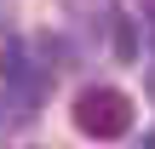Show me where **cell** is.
Segmentation results:
<instances>
[{
  "label": "cell",
  "instance_id": "1",
  "mask_svg": "<svg viewBox=\"0 0 155 149\" xmlns=\"http://www.w3.org/2000/svg\"><path fill=\"white\" fill-rule=\"evenodd\" d=\"M75 132L98 138V144H115L132 132V98L121 86H86L75 98Z\"/></svg>",
  "mask_w": 155,
  "mask_h": 149
},
{
  "label": "cell",
  "instance_id": "2",
  "mask_svg": "<svg viewBox=\"0 0 155 149\" xmlns=\"http://www.w3.org/2000/svg\"><path fill=\"white\" fill-rule=\"evenodd\" d=\"M115 57L132 63L138 57V34H132V17H115Z\"/></svg>",
  "mask_w": 155,
  "mask_h": 149
},
{
  "label": "cell",
  "instance_id": "4",
  "mask_svg": "<svg viewBox=\"0 0 155 149\" xmlns=\"http://www.w3.org/2000/svg\"><path fill=\"white\" fill-rule=\"evenodd\" d=\"M138 149H155V132H144V144H138Z\"/></svg>",
  "mask_w": 155,
  "mask_h": 149
},
{
  "label": "cell",
  "instance_id": "3",
  "mask_svg": "<svg viewBox=\"0 0 155 149\" xmlns=\"http://www.w3.org/2000/svg\"><path fill=\"white\" fill-rule=\"evenodd\" d=\"M144 86H150V98H155V63H150V75H144Z\"/></svg>",
  "mask_w": 155,
  "mask_h": 149
}]
</instances>
